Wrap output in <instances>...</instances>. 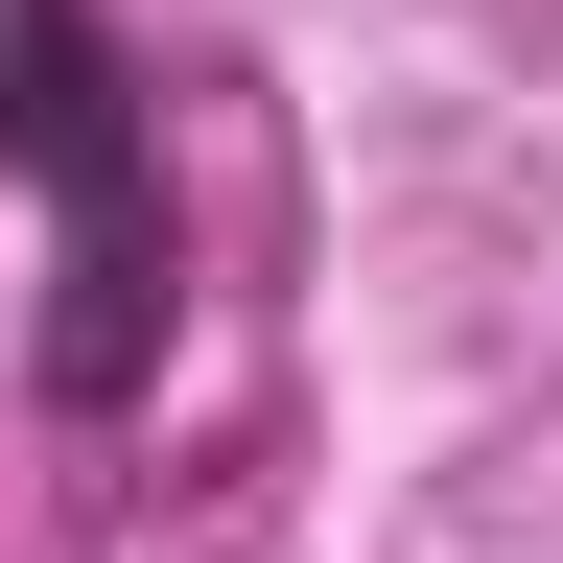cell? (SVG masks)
<instances>
[{"instance_id": "6da1fadb", "label": "cell", "mask_w": 563, "mask_h": 563, "mask_svg": "<svg viewBox=\"0 0 563 563\" xmlns=\"http://www.w3.org/2000/svg\"><path fill=\"white\" fill-rule=\"evenodd\" d=\"M0 188L47 211V329L24 399L47 422H141L188 329V211H165V95L95 0H0Z\"/></svg>"}]
</instances>
